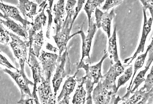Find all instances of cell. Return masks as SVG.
Segmentation results:
<instances>
[{"instance_id": "6da1fadb", "label": "cell", "mask_w": 153, "mask_h": 104, "mask_svg": "<svg viewBox=\"0 0 153 104\" xmlns=\"http://www.w3.org/2000/svg\"><path fill=\"white\" fill-rule=\"evenodd\" d=\"M108 57V53L105 52L102 59L97 65L91 66L89 65L91 63L85 64L83 61L81 63H79L78 65L77 70L83 68L85 71L86 75L84 78L85 84L86 85V92L87 93V104L92 103L91 94L94 90V85L99 82L101 79L103 78V76L101 73L102 63Z\"/></svg>"}, {"instance_id": "7a4b0ae2", "label": "cell", "mask_w": 153, "mask_h": 104, "mask_svg": "<svg viewBox=\"0 0 153 104\" xmlns=\"http://www.w3.org/2000/svg\"><path fill=\"white\" fill-rule=\"evenodd\" d=\"M70 60L68 52V48L65 49L63 54L59 56L57 60L56 73L52 80L54 88V95L56 96L59 90L63 80L68 76L71 72Z\"/></svg>"}, {"instance_id": "3957f363", "label": "cell", "mask_w": 153, "mask_h": 104, "mask_svg": "<svg viewBox=\"0 0 153 104\" xmlns=\"http://www.w3.org/2000/svg\"><path fill=\"white\" fill-rule=\"evenodd\" d=\"M72 19L69 17L66 18L62 24L61 31L56 33V35L53 36L59 50V57L61 55L63 52L66 48L67 43L69 40L81 32V30L70 35L73 24H72Z\"/></svg>"}, {"instance_id": "277c9868", "label": "cell", "mask_w": 153, "mask_h": 104, "mask_svg": "<svg viewBox=\"0 0 153 104\" xmlns=\"http://www.w3.org/2000/svg\"><path fill=\"white\" fill-rule=\"evenodd\" d=\"M128 66L127 64L123 65L120 60L114 65L111 64L109 71L100 80L103 87L108 90H111L117 94V91L116 84V79L117 76L123 73L125 68Z\"/></svg>"}, {"instance_id": "5b68a950", "label": "cell", "mask_w": 153, "mask_h": 104, "mask_svg": "<svg viewBox=\"0 0 153 104\" xmlns=\"http://www.w3.org/2000/svg\"><path fill=\"white\" fill-rule=\"evenodd\" d=\"M10 37L11 38V42L10 45L13 50L15 57L19 60L20 70L25 72V65L27 61V48L29 47L28 41H23L17 36L12 33L10 32Z\"/></svg>"}, {"instance_id": "8992f818", "label": "cell", "mask_w": 153, "mask_h": 104, "mask_svg": "<svg viewBox=\"0 0 153 104\" xmlns=\"http://www.w3.org/2000/svg\"><path fill=\"white\" fill-rule=\"evenodd\" d=\"M93 91L92 98L95 104H116L122 100L119 96L116 97V94L113 91L103 87L100 80Z\"/></svg>"}, {"instance_id": "52a82bcc", "label": "cell", "mask_w": 153, "mask_h": 104, "mask_svg": "<svg viewBox=\"0 0 153 104\" xmlns=\"http://www.w3.org/2000/svg\"><path fill=\"white\" fill-rule=\"evenodd\" d=\"M16 70V72H13L7 68L3 70L5 73L10 75L20 88L21 93L20 100L32 97L28 85L33 86L34 83L27 78L25 72L22 71L21 70H19L18 68Z\"/></svg>"}, {"instance_id": "ba28073f", "label": "cell", "mask_w": 153, "mask_h": 104, "mask_svg": "<svg viewBox=\"0 0 153 104\" xmlns=\"http://www.w3.org/2000/svg\"><path fill=\"white\" fill-rule=\"evenodd\" d=\"M59 56L56 53H48L42 50L39 58L42 66V72L45 79L51 81V79L56 65Z\"/></svg>"}, {"instance_id": "9c48e42d", "label": "cell", "mask_w": 153, "mask_h": 104, "mask_svg": "<svg viewBox=\"0 0 153 104\" xmlns=\"http://www.w3.org/2000/svg\"><path fill=\"white\" fill-rule=\"evenodd\" d=\"M115 16L114 9L113 8L110 13L107 12H103L97 7L95 9V17L97 28L102 27L103 31L107 34L108 38L111 36V28L112 20Z\"/></svg>"}, {"instance_id": "30bf717a", "label": "cell", "mask_w": 153, "mask_h": 104, "mask_svg": "<svg viewBox=\"0 0 153 104\" xmlns=\"http://www.w3.org/2000/svg\"><path fill=\"white\" fill-rule=\"evenodd\" d=\"M26 62L32 70L34 80L33 90L31 95L33 98L38 100L36 92L37 85L41 82L42 78L43 76L42 70L36 56L33 53H29L28 61Z\"/></svg>"}, {"instance_id": "8fae6325", "label": "cell", "mask_w": 153, "mask_h": 104, "mask_svg": "<svg viewBox=\"0 0 153 104\" xmlns=\"http://www.w3.org/2000/svg\"><path fill=\"white\" fill-rule=\"evenodd\" d=\"M97 27L95 23L94 22L93 18L91 19V24L89 25L88 34L87 36L85 34L84 31L81 30V35L82 40V57L80 63L84 60L85 57H88V58L91 61L90 57V52L91 51V42L94 35L97 31Z\"/></svg>"}, {"instance_id": "7c38bea8", "label": "cell", "mask_w": 153, "mask_h": 104, "mask_svg": "<svg viewBox=\"0 0 153 104\" xmlns=\"http://www.w3.org/2000/svg\"><path fill=\"white\" fill-rule=\"evenodd\" d=\"M143 8V16H144V24H143V32L140 42L139 43L138 47L137 50L136 52L134 54L132 57L128 58L124 61V64H127L128 61L131 59V61L127 64L128 66L132 62L135 58H136L138 54L140 52L143 53L144 50L145 45L146 39L149 33L151 31L152 25L153 22V18L151 17L147 20V16H146V10Z\"/></svg>"}, {"instance_id": "4fadbf2b", "label": "cell", "mask_w": 153, "mask_h": 104, "mask_svg": "<svg viewBox=\"0 0 153 104\" xmlns=\"http://www.w3.org/2000/svg\"><path fill=\"white\" fill-rule=\"evenodd\" d=\"M37 91L39 94L41 104L56 103V96L52 91L50 81L46 80L44 76L42 78L41 84L37 89Z\"/></svg>"}, {"instance_id": "5bb4252c", "label": "cell", "mask_w": 153, "mask_h": 104, "mask_svg": "<svg viewBox=\"0 0 153 104\" xmlns=\"http://www.w3.org/2000/svg\"><path fill=\"white\" fill-rule=\"evenodd\" d=\"M11 17L16 21L20 22L23 25V26L27 29H28L27 25L32 24V22H30L22 17L17 7L0 2V17Z\"/></svg>"}, {"instance_id": "9a60e30c", "label": "cell", "mask_w": 153, "mask_h": 104, "mask_svg": "<svg viewBox=\"0 0 153 104\" xmlns=\"http://www.w3.org/2000/svg\"><path fill=\"white\" fill-rule=\"evenodd\" d=\"M47 4H46L40 13L35 17L34 22H32V27L28 31L29 32V52L32 50L33 42L34 36L36 35L38 31L42 29L43 27L45 25L47 17L45 13V10Z\"/></svg>"}, {"instance_id": "2e32d148", "label": "cell", "mask_w": 153, "mask_h": 104, "mask_svg": "<svg viewBox=\"0 0 153 104\" xmlns=\"http://www.w3.org/2000/svg\"><path fill=\"white\" fill-rule=\"evenodd\" d=\"M78 72V70L73 76L68 78L65 81L61 92L57 97V101L59 104H69L70 95L74 89L76 84V76Z\"/></svg>"}, {"instance_id": "e0dca14e", "label": "cell", "mask_w": 153, "mask_h": 104, "mask_svg": "<svg viewBox=\"0 0 153 104\" xmlns=\"http://www.w3.org/2000/svg\"><path fill=\"white\" fill-rule=\"evenodd\" d=\"M131 98L123 101L122 103L124 104H147L148 101L152 103L153 101V88L148 92H146L145 90H137Z\"/></svg>"}, {"instance_id": "ac0fdd59", "label": "cell", "mask_w": 153, "mask_h": 104, "mask_svg": "<svg viewBox=\"0 0 153 104\" xmlns=\"http://www.w3.org/2000/svg\"><path fill=\"white\" fill-rule=\"evenodd\" d=\"M149 52L148 60L146 64L145 68L143 70L140 71L136 76L133 82L132 83V85L131 86L129 91H127L126 94L124 96L125 98H129L130 94H133L135 90L137 89L140 85H141L145 80L144 79L145 76L147 71L149 69L150 66L151 65L153 61V47L150 49Z\"/></svg>"}, {"instance_id": "d6986e66", "label": "cell", "mask_w": 153, "mask_h": 104, "mask_svg": "<svg viewBox=\"0 0 153 104\" xmlns=\"http://www.w3.org/2000/svg\"><path fill=\"white\" fill-rule=\"evenodd\" d=\"M19 4L17 7L20 10L25 19L27 20L29 18L33 19L34 16L37 13L36 12L38 4L29 0H19Z\"/></svg>"}, {"instance_id": "ffe728a7", "label": "cell", "mask_w": 153, "mask_h": 104, "mask_svg": "<svg viewBox=\"0 0 153 104\" xmlns=\"http://www.w3.org/2000/svg\"><path fill=\"white\" fill-rule=\"evenodd\" d=\"M65 0H59L54 5L53 11L55 16L54 22L56 27V33L61 31L65 21Z\"/></svg>"}, {"instance_id": "44dd1931", "label": "cell", "mask_w": 153, "mask_h": 104, "mask_svg": "<svg viewBox=\"0 0 153 104\" xmlns=\"http://www.w3.org/2000/svg\"><path fill=\"white\" fill-rule=\"evenodd\" d=\"M2 18L5 20H2L0 17V22L2 24L6 26L9 29L12 30L13 32L17 34L19 36L23 37L25 39H28V34L27 32L28 29L17 24L9 17H3Z\"/></svg>"}, {"instance_id": "7402d4cb", "label": "cell", "mask_w": 153, "mask_h": 104, "mask_svg": "<svg viewBox=\"0 0 153 104\" xmlns=\"http://www.w3.org/2000/svg\"><path fill=\"white\" fill-rule=\"evenodd\" d=\"M78 83L77 88L74 96L72 103L74 104H85L86 100V94H87L84 90V85L85 84L84 76L80 79H76Z\"/></svg>"}, {"instance_id": "603a6c76", "label": "cell", "mask_w": 153, "mask_h": 104, "mask_svg": "<svg viewBox=\"0 0 153 104\" xmlns=\"http://www.w3.org/2000/svg\"><path fill=\"white\" fill-rule=\"evenodd\" d=\"M108 52L110 54V58L111 60V64H114L119 61L118 53H117V27L115 26L112 36L109 38V46Z\"/></svg>"}, {"instance_id": "cb8c5ba5", "label": "cell", "mask_w": 153, "mask_h": 104, "mask_svg": "<svg viewBox=\"0 0 153 104\" xmlns=\"http://www.w3.org/2000/svg\"><path fill=\"white\" fill-rule=\"evenodd\" d=\"M44 43V37L43 30H41L34 36L33 42L32 52L31 53L38 58L40 55V52L42 46Z\"/></svg>"}, {"instance_id": "d4e9b609", "label": "cell", "mask_w": 153, "mask_h": 104, "mask_svg": "<svg viewBox=\"0 0 153 104\" xmlns=\"http://www.w3.org/2000/svg\"><path fill=\"white\" fill-rule=\"evenodd\" d=\"M152 47H153L152 40L151 43L148 46V47H147L146 52L143 53V54L141 55H139L138 57V58L137 59L135 63L134 70V73H133V76H132V80H131L129 87L127 88V90H128L127 91H129L130 89L131 86L132 81H133V79L135 75L136 74L138 70H139L140 68H142V67L143 66L145 62V61L146 57H147V53L149 52L150 49Z\"/></svg>"}, {"instance_id": "484cf974", "label": "cell", "mask_w": 153, "mask_h": 104, "mask_svg": "<svg viewBox=\"0 0 153 104\" xmlns=\"http://www.w3.org/2000/svg\"><path fill=\"white\" fill-rule=\"evenodd\" d=\"M105 0H87L84 7L88 17V25H90L91 19V14L98 6L100 5Z\"/></svg>"}, {"instance_id": "4316f807", "label": "cell", "mask_w": 153, "mask_h": 104, "mask_svg": "<svg viewBox=\"0 0 153 104\" xmlns=\"http://www.w3.org/2000/svg\"><path fill=\"white\" fill-rule=\"evenodd\" d=\"M132 65H131L129 68H128L125 71L124 75L121 76V77L119 78L118 81H117V90L118 91L119 88L121 86L123 85L126 83L127 82L131 77L132 74Z\"/></svg>"}, {"instance_id": "83f0119b", "label": "cell", "mask_w": 153, "mask_h": 104, "mask_svg": "<svg viewBox=\"0 0 153 104\" xmlns=\"http://www.w3.org/2000/svg\"><path fill=\"white\" fill-rule=\"evenodd\" d=\"M9 32L8 31L0 22V45L7 46L10 41Z\"/></svg>"}, {"instance_id": "f1b7e54d", "label": "cell", "mask_w": 153, "mask_h": 104, "mask_svg": "<svg viewBox=\"0 0 153 104\" xmlns=\"http://www.w3.org/2000/svg\"><path fill=\"white\" fill-rule=\"evenodd\" d=\"M145 84L141 88L143 90H146V92H148L153 88V67L151 68V72L147 75V79L144 81Z\"/></svg>"}, {"instance_id": "f546056e", "label": "cell", "mask_w": 153, "mask_h": 104, "mask_svg": "<svg viewBox=\"0 0 153 104\" xmlns=\"http://www.w3.org/2000/svg\"><path fill=\"white\" fill-rule=\"evenodd\" d=\"M76 4V0H68L65 7V10L67 14L66 18L69 17V18L72 19Z\"/></svg>"}, {"instance_id": "4dcf8cb0", "label": "cell", "mask_w": 153, "mask_h": 104, "mask_svg": "<svg viewBox=\"0 0 153 104\" xmlns=\"http://www.w3.org/2000/svg\"><path fill=\"white\" fill-rule=\"evenodd\" d=\"M123 0H106V2L102 7L103 10H109V9L119 4Z\"/></svg>"}, {"instance_id": "1f68e13d", "label": "cell", "mask_w": 153, "mask_h": 104, "mask_svg": "<svg viewBox=\"0 0 153 104\" xmlns=\"http://www.w3.org/2000/svg\"><path fill=\"white\" fill-rule=\"evenodd\" d=\"M85 0H78L77 4V5L75 8L73 18H72V24H73L75 20L77 17L79 12L81 10L83 5H84Z\"/></svg>"}, {"instance_id": "d6a6232c", "label": "cell", "mask_w": 153, "mask_h": 104, "mask_svg": "<svg viewBox=\"0 0 153 104\" xmlns=\"http://www.w3.org/2000/svg\"><path fill=\"white\" fill-rule=\"evenodd\" d=\"M143 5V8L146 10L149 9L153 18V0H140Z\"/></svg>"}, {"instance_id": "836d02e7", "label": "cell", "mask_w": 153, "mask_h": 104, "mask_svg": "<svg viewBox=\"0 0 153 104\" xmlns=\"http://www.w3.org/2000/svg\"><path fill=\"white\" fill-rule=\"evenodd\" d=\"M46 12L48 15V25L47 28V31L46 33V37L48 39H50V34L51 31V24L53 22V16L51 14L52 12L48 9L46 10Z\"/></svg>"}, {"instance_id": "e575fe53", "label": "cell", "mask_w": 153, "mask_h": 104, "mask_svg": "<svg viewBox=\"0 0 153 104\" xmlns=\"http://www.w3.org/2000/svg\"><path fill=\"white\" fill-rule=\"evenodd\" d=\"M0 64L1 65L6 67L9 69H17V68L15 67L12 65L4 56L0 54Z\"/></svg>"}, {"instance_id": "d590c367", "label": "cell", "mask_w": 153, "mask_h": 104, "mask_svg": "<svg viewBox=\"0 0 153 104\" xmlns=\"http://www.w3.org/2000/svg\"><path fill=\"white\" fill-rule=\"evenodd\" d=\"M54 0H43V1L42 3V4L39 5V7H40V9H39L38 12H40L42 10V9L44 7L45 5L46 2L48 1L49 4V7L48 9L51 11L52 12V7L53 2H54Z\"/></svg>"}, {"instance_id": "8d00e7d4", "label": "cell", "mask_w": 153, "mask_h": 104, "mask_svg": "<svg viewBox=\"0 0 153 104\" xmlns=\"http://www.w3.org/2000/svg\"><path fill=\"white\" fill-rule=\"evenodd\" d=\"M46 49L50 51L57 52V49L55 46H53L52 45L49 43H47L46 45Z\"/></svg>"}, {"instance_id": "74e56055", "label": "cell", "mask_w": 153, "mask_h": 104, "mask_svg": "<svg viewBox=\"0 0 153 104\" xmlns=\"http://www.w3.org/2000/svg\"><path fill=\"white\" fill-rule=\"evenodd\" d=\"M43 1V0H36V2L38 5H40Z\"/></svg>"}]
</instances>
